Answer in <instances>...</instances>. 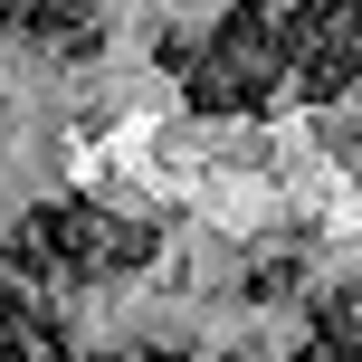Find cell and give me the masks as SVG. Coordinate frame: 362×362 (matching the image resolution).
Segmentation results:
<instances>
[{"instance_id":"7a4b0ae2","label":"cell","mask_w":362,"mask_h":362,"mask_svg":"<svg viewBox=\"0 0 362 362\" xmlns=\"http://www.w3.org/2000/svg\"><path fill=\"white\" fill-rule=\"evenodd\" d=\"M163 238L144 219H115L105 200H48V210L19 229V257L38 267H76V276H124V267H153Z\"/></svg>"},{"instance_id":"3957f363","label":"cell","mask_w":362,"mask_h":362,"mask_svg":"<svg viewBox=\"0 0 362 362\" xmlns=\"http://www.w3.org/2000/svg\"><path fill=\"white\" fill-rule=\"evenodd\" d=\"M286 38H296V76H305L315 105H334L362 76V0H305V19Z\"/></svg>"},{"instance_id":"6da1fadb","label":"cell","mask_w":362,"mask_h":362,"mask_svg":"<svg viewBox=\"0 0 362 362\" xmlns=\"http://www.w3.org/2000/svg\"><path fill=\"white\" fill-rule=\"evenodd\" d=\"M286 67H296L286 19L248 0V10H229V19H219V38L191 57V67H181V95H191L200 115H248V105H257V95H267Z\"/></svg>"}]
</instances>
